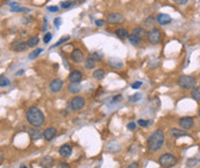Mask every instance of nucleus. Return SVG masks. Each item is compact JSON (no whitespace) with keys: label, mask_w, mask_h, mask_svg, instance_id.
<instances>
[{"label":"nucleus","mask_w":200,"mask_h":168,"mask_svg":"<svg viewBox=\"0 0 200 168\" xmlns=\"http://www.w3.org/2000/svg\"><path fill=\"white\" fill-rule=\"evenodd\" d=\"M165 142V135L162 130H155L154 133L148 137L147 139V149L150 152H156L161 149Z\"/></svg>","instance_id":"obj_1"},{"label":"nucleus","mask_w":200,"mask_h":168,"mask_svg":"<svg viewBox=\"0 0 200 168\" xmlns=\"http://www.w3.org/2000/svg\"><path fill=\"white\" fill-rule=\"evenodd\" d=\"M26 120L32 127H40L44 123L45 116L38 107L32 106L26 111Z\"/></svg>","instance_id":"obj_2"},{"label":"nucleus","mask_w":200,"mask_h":168,"mask_svg":"<svg viewBox=\"0 0 200 168\" xmlns=\"http://www.w3.org/2000/svg\"><path fill=\"white\" fill-rule=\"evenodd\" d=\"M159 164L163 168H171L177 164V158L175 157L174 154L165 153V154L160 156V158H159Z\"/></svg>","instance_id":"obj_3"},{"label":"nucleus","mask_w":200,"mask_h":168,"mask_svg":"<svg viewBox=\"0 0 200 168\" xmlns=\"http://www.w3.org/2000/svg\"><path fill=\"white\" fill-rule=\"evenodd\" d=\"M177 84L182 89H192L197 84V78L190 75H182L177 80Z\"/></svg>","instance_id":"obj_4"},{"label":"nucleus","mask_w":200,"mask_h":168,"mask_svg":"<svg viewBox=\"0 0 200 168\" xmlns=\"http://www.w3.org/2000/svg\"><path fill=\"white\" fill-rule=\"evenodd\" d=\"M147 39L151 44L156 45L162 40V34L158 28H152L151 30L147 32Z\"/></svg>","instance_id":"obj_5"},{"label":"nucleus","mask_w":200,"mask_h":168,"mask_svg":"<svg viewBox=\"0 0 200 168\" xmlns=\"http://www.w3.org/2000/svg\"><path fill=\"white\" fill-rule=\"evenodd\" d=\"M69 106H70L72 111H79V110H82L85 106V99H84L83 97H79V96L74 97L69 101Z\"/></svg>","instance_id":"obj_6"},{"label":"nucleus","mask_w":200,"mask_h":168,"mask_svg":"<svg viewBox=\"0 0 200 168\" xmlns=\"http://www.w3.org/2000/svg\"><path fill=\"white\" fill-rule=\"evenodd\" d=\"M107 22L109 24H121L124 22V16L120 13H110L107 16Z\"/></svg>","instance_id":"obj_7"},{"label":"nucleus","mask_w":200,"mask_h":168,"mask_svg":"<svg viewBox=\"0 0 200 168\" xmlns=\"http://www.w3.org/2000/svg\"><path fill=\"white\" fill-rule=\"evenodd\" d=\"M26 43L23 42L22 39H15L11 44V50L14 52H23L26 49Z\"/></svg>","instance_id":"obj_8"},{"label":"nucleus","mask_w":200,"mask_h":168,"mask_svg":"<svg viewBox=\"0 0 200 168\" xmlns=\"http://www.w3.org/2000/svg\"><path fill=\"white\" fill-rule=\"evenodd\" d=\"M194 120H193V118H190V116H184V118H182L179 121H178V124H179V127L181 128H183V129H191L193 127V124H194V122H193Z\"/></svg>","instance_id":"obj_9"},{"label":"nucleus","mask_w":200,"mask_h":168,"mask_svg":"<svg viewBox=\"0 0 200 168\" xmlns=\"http://www.w3.org/2000/svg\"><path fill=\"white\" fill-rule=\"evenodd\" d=\"M68 78L72 83H79L83 78V73L79 70H72V73L69 74Z\"/></svg>","instance_id":"obj_10"},{"label":"nucleus","mask_w":200,"mask_h":168,"mask_svg":"<svg viewBox=\"0 0 200 168\" xmlns=\"http://www.w3.org/2000/svg\"><path fill=\"white\" fill-rule=\"evenodd\" d=\"M72 60L76 63H79L84 60V53L78 49H75V50L72 52Z\"/></svg>","instance_id":"obj_11"},{"label":"nucleus","mask_w":200,"mask_h":168,"mask_svg":"<svg viewBox=\"0 0 200 168\" xmlns=\"http://www.w3.org/2000/svg\"><path fill=\"white\" fill-rule=\"evenodd\" d=\"M62 84L63 82L60 80V78H55V80H53L49 84V89H51V91L52 92H59L62 88Z\"/></svg>","instance_id":"obj_12"},{"label":"nucleus","mask_w":200,"mask_h":168,"mask_svg":"<svg viewBox=\"0 0 200 168\" xmlns=\"http://www.w3.org/2000/svg\"><path fill=\"white\" fill-rule=\"evenodd\" d=\"M156 22L160 26H167L171 22V17L168 14H159L158 17H156Z\"/></svg>","instance_id":"obj_13"},{"label":"nucleus","mask_w":200,"mask_h":168,"mask_svg":"<svg viewBox=\"0 0 200 168\" xmlns=\"http://www.w3.org/2000/svg\"><path fill=\"white\" fill-rule=\"evenodd\" d=\"M72 146L69 145V144H63V145L61 146L60 150H59V153H60L61 157L63 158H68L70 157V154H72Z\"/></svg>","instance_id":"obj_14"},{"label":"nucleus","mask_w":200,"mask_h":168,"mask_svg":"<svg viewBox=\"0 0 200 168\" xmlns=\"http://www.w3.org/2000/svg\"><path fill=\"white\" fill-rule=\"evenodd\" d=\"M29 136L32 141H38V139H40L43 136L42 131L39 129H37V127H35L32 129H29Z\"/></svg>","instance_id":"obj_15"},{"label":"nucleus","mask_w":200,"mask_h":168,"mask_svg":"<svg viewBox=\"0 0 200 168\" xmlns=\"http://www.w3.org/2000/svg\"><path fill=\"white\" fill-rule=\"evenodd\" d=\"M55 135H57V129H55V128H47V129L44 131L43 136H44V138H45L46 141L49 142L55 137Z\"/></svg>","instance_id":"obj_16"},{"label":"nucleus","mask_w":200,"mask_h":168,"mask_svg":"<svg viewBox=\"0 0 200 168\" xmlns=\"http://www.w3.org/2000/svg\"><path fill=\"white\" fill-rule=\"evenodd\" d=\"M54 165V159L51 157H44L40 160V166L43 168H52Z\"/></svg>","instance_id":"obj_17"},{"label":"nucleus","mask_w":200,"mask_h":168,"mask_svg":"<svg viewBox=\"0 0 200 168\" xmlns=\"http://www.w3.org/2000/svg\"><path fill=\"white\" fill-rule=\"evenodd\" d=\"M170 136H171L173 138H175V139H177V138L183 137V136H188V134H186L185 131H183V130H179V129L174 128V129L170 130Z\"/></svg>","instance_id":"obj_18"},{"label":"nucleus","mask_w":200,"mask_h":168,"mask_svg":"<svg viewBox=\"0 0 200 168\" xmlns=\"http://www.w3.org/2000/svg\"><path fill=\"white\" fill-rule=\"evenodd\" d=\"M108 65H109L112 68H117V69L123 67L122 61H120L117 58H110L109 60H108Z\"/></svg>","instance_id":"obj_19"},{"label":"nucleus","mask_w":200,"mask_h":168,"mask_svg":"<svg viewBox=\"0 0 200 168\" xmlns=\"http://www.w3.org/2000/svg\"><path fill=\"white\" fill-rule=\"evenodd\" d=\"M115 35L121 39H125L129 37V32L125 28H119V29H116L115 30Z\"/></svg>","instance_id":"obj_20"},{"label":"nucleus","mask_w":200,"mask_h":168,"mask_svg":"<svg viewBox=\"0 0 200 168\" xmlns=\"http://www.w3.org/2000/svg\"><path fill=\"white\" fill-rule=\"evenodd\" d=\"M128 39H129V42L131 43L133 46H139L140 43H142V38L138 37V36H136V35H133V34L129 35Z\"/></svg>","instance_id":"obj_21"},{"label":"nucleus","mask_w":200,"mask_h":168,"mask_svg":"<svg viewBox=\"0 0 200 168\" xmlns=\"http://www.w3.org/2000/svg\"><path fill=\"white\" fill-rule=\"evenodd\" d=\"M105 75H106V73H105V70H104V69H97V70L93 72V77L98 81L102 80V78L105 77Z\"/></svg>","instance_id":"obj_22"},{"label":"nucleus","mask_w":200,"mask_h":168,"mask_svg":"<svg viewBox=\"0 0 200 168\" xmlns=\"http://www.w3.org/2000/svg\"><path fill=\"white\" fill-rule=\"evenodd\" d=\"M79 90H81V86H79L78 83L69 84V86H68L69 93H77V92H79Z\"/></svg>","instance_id":"obj_23"},{"label":"nucleus","mask_w":200,"mask_h":168,"mask_svg":"<svg viewBox=\"0 0 200 168\" xmlns=\"http://www.w3.org/2000/svg\"><path fill=\"white\" fill-rule=\"evenodd\" d=\"M38 43H39V38H38L37 36H32V37H30V38L28 39L26 45L29 46V47H35V46L37 45Z\"/></svg>","instance_id":"obj_24"},{"label":"nucleus","mask_w":200,"mask_h":168,"mask_svg":"<svg viewBox=\"0 0 200 168\" xmlns=\"http://www.w3.org/2000/svg\"><path fill=\"white\" fill-rule=\"evenodd\" d=\"M85 67L87 69H93L95 67V60L92 57H89L85 61Z\"/></svg>","instance_id":"obj_25"},{"label":"nucleus","mask_w":200,"mask_h":168,"mask_svg":"<svg viewBox=\"0 0 200 168\" xmlns=\"http://www.w3.org/2000/svg\"><path fill=\"white\" fill-rule=\"evenodd\" d=\"M191 97H192L194 100H200V88L199 86L192 89V91H191Z\"/></svg>","instance_id":"obj_26"},{"label":"nucleus","mask_w":200,"mask_h":168,"mask_svg":"<svg viewBox=\"0 0 200 168\" xmlns=\"http://www.w3.org/2000/svg\"><path fill=\"white\" fill-rule=\"evenodd\" d=\"M132 34L136 35V36H138V37H143V36H145L146 35V32H145V30H144L143 28H136V29H133V31H132Z\"/></svg>","instance_id":"obj_27"},{"label":"nucleus","mask_w":200,"mask_h":168,"mask_svg":"<svg viewBox=\"0 0 200 168\" xmlns=\"http://www.w3.org/2000/svg\"><path fill=\"white\" fill-rule=\"evenodd\" d=\"M42 52H43L42 49H37V50H34L30 54H29V59H30V60H34V59H36V58H37L39 54L42 53Z\"/></svg>","instance_id":"obj_28"},{"label":"nucleus","mask_w":200,"mask_h":168,"mask_svg":"<svg viewBox=\"0 0 200 168\" xmlns=\"http://www.w3.org/2000/svg\"><path fill=\"white\" fill-rule=\"evenodd\" d=\"M9 83H11L9 80H8L5 75H1V76H0V86H7V85H9Z\"/></svg>","instance_id":"obj_29"},{"label":"nucleus","mask_w":200,"mask_h":168,"mask_svg":"<svg viewBox=\"0 0 200 168\" xmlns=\"http://www.w3.org/2000/svg\"><path fill=\"white\" fill-rule=\"evenodd\" d=\"M75 5V2L74 1H72V0H68V1H63L62 4H61V7L63 8V9H67V8H70L72 7Z\"/></svg>","instance_id":"obj_30"},{"label":"nucleus","mask_w":200,"mask_h":168,"mask_svg":"<svg viewBox=\"0 0 200 168\" xmlns=\"http://www.w3.org/2000/svg\"><path fill=\"white\" fill-rule=\"evenodd\" d=\"M11 11L15 12V13H21V12H29L30 9H29V8H26V7H19V6H16V7L11 8Z\"/></svg>","instance_id":"obj_31"},{"label":"nucleus","mask_w":200,"mask_h":168,"mask_svg":"<svg viewBox=\"0 0 200 168\" xmlns=\"http://www.w3.org/2000/svg\"><path fill=\"white\" fill-rule=\"evenodd\" d=\"M138 124H139L140 127L146 128V127H148L150 124H151V122H150L148 120H143V119H140V120H138Z\"/></svg>","instance_id":"obj_32"},{"label":"nucleus","mask_w":200,"mask_h":168,"mask_svg":"<svg viewBox=\"0 0 200 168\" xmlns=\"http://www.w3.org/2000/svg\"><path fill=\"white\" fill-rule=\"evenodd\" d=\"M140 98H142V95H140V93H136L135 96L129 97V100H130V101H137V100H139Z\"/></svg>","instance_id":"obj_33"},{"label":"nucleus","mask_w":200,"mask_h":168,"mask_svg":"<svg viewBox=\"0 0 200 168\" xmlns=\"http://www.w3.org/2000/svg\"><path fill=\"white\" fill-rule=\"evenodd\" d=\"M51 39H52V34L51 32H47V34L44 36V43L45 44H49L51 42Z\"/></svg>","instance_id":"obj_34"},{"label":"nucleus","mask_w":200,"mask_h":168,"mask_svg":"<svg viewBox=\"0 0 200 168\" xmlns=\"http://www.w3.org/2000/svg\"><path fill=\"white\" fill-rule=\"evenodd\" d=\"M69 38H70V37H69V36H66V37H62V38H61L60 40H59V42H58L57 44H55V45L53 46V47H57V46L61 45V44H62V43H64V42H67V40H69Z\"/></svg>","instance_id":"obj_35"},{"label":"nucleus","mask_w":200,"mask_h":168,"mask_svg":"<svg viewBox=\"0 0 200 168\" xmlns=\"http://www.w3.org/2000/svg\"><path fill=\"white\" fill-rule=\"evenodd\" d=\"M57 168H70V166H69V164H67V162L61 161V162H59V164L57 165Z\"/></svg>","instance_id":"obj_36"},{"label":"nucleus","mask_w":200,"mask_h":168,"mask_svg":"<svg viewBox=\"0 0 200 168\" xmlns=\"http://www.w3.org/2000/svg\"><path fill=\"white\" fill-rule=\"evenodd\" d=\"M142 82H140V81H138V82H133V83L131 84V88L132 89H139L140 86H142Z\"/></svg>","instance_id":"obj_37"},{"label":"nucleus","mask_w":200,"mask_h":168,"mask_svg":"<svg viewBox=\"0 0 200 168\" xmlns=\"http://www.w3.org/2000/svg\"><path fill=\"white\" fill-rule=\"evenodd\" d=\"M153 22H154V17H153V16H150V17L145 21V24H146V26H151Z\"/></svg>","instance_id":"obj_38"},{"label":"nucleus","mask_w":200,"mask_h":168,"mask_svg":"<svg viewBox=\"0 0 200 168\" xmlns=\"http://www.w3.org/2000/svg\"><path fill=\"white\" fill-rule=\"evenodd\" d=\"M47 11L52 12V13H55V12L59 11V7H57V6H49V7H47Z\"/></svg>","instance_id":"obj_39"},{"label":"nucleus","mask_w":200,"mask_h":168,"mask_svg":"<svg viewBox=\"0 0 200 168\" xmlns=\"http://www.w3.org/2000/svg\"><path fill=\"white\" fill-rule=\"evenodd\" d=\"M128 129L129 130H135L136 129V123L135 122H130V123H128Z\"/></svg>","instance_id":"obj_40"},{"label":"nucleus","mask_w":200,"mask_h":168,"mask_svg":"<svg viewBox=\"0 0 200 168\" xmlns=\"http://www.w3.org/2000/svg\"><path fill=\"white\" fill-rule=\"evenodd\" d=\"M60 24H61V19L60 17H57V19L54 20V26L57 28H59L60 27Z\"/></svg>","instance_id":"obj_41"},{"label":"nucleus","mask_w":200,"mask_h":168,"mask_svg":"<svg viewBox=\"0 0 200 168\" xmlns=\"http://www.w3.org/2000/svg\"><path fill=\"white\" fill-rule=\"evenodd\" d=\"M122 99V96H115L113 98V100H112V103H116V101H120V100Z\"/></svg>","instance_id":"obj_42"},{"label":"nucleus","mask_w":200,"mask_h":168,"mask_svg":"<svg viewBox=\"0 0 200 168\" xmlns=\"http://www.w3.org/2000/svg\"><path fill=\"white\" fill-rule=\"evenodd\" d=\"M138 167H139V166H138V164H137V162H131V164L129 165L127 168H138Z\"/></svg>","instance_id":"obj_43"},{"label":"nucleus","mask_w":200,"mask_h":168,"mask_svg":"<svg viewBox=\"0 0 200 168\" xmlns=\"http://www.w3.org/2000/svg\"><path fill=\"white\" fill-rule=\"evenodd\" d=\"M196 162H198V160H189V161H188V166H189V167H191V166H194V165H196Z\"/></svg>","instance_id":"obj_44"},{"label":"nucleus","mask_w":200,"mask_h":168,"mask_svg":"<svg viewBox=\"0 0 200 168\" xmlns=\"http://www.w3.org/2000/svg\"><path fill=\"white\" fill-rule=\"evenodd\" d=\"M95 24H97L98 27H101L102 24H104V21H102V20H97V21H95Z\"/></svg>","instance_id":"obj_45"},{"label":"nucleus","mask_w":200,"mask_h":168,"mask_svg":"<svg viewBox=\"0 0 200 168\" xmlns=\"http://www.w3.org/2000/svg\"><path fill=\"white\" fill-rule=\"evenodd\" d=\"M23 73H24V70H19V72L16 73V75H22Z\"/></svg>","instance_id":"obj_46"},{"label":"nucleus","mask_w":200,"mask_h":168,"mask_svg":"<svg viewBox=\"0 0 200 168\" xmlns=\"http://www.w3.org/2000/svg\"><path fill=\"white\" fill-rule=\"evenodd\" d=\"M173 1H175V2H177V4H181L182 0H173Z\"/></svg>","instance_id":"obj_47"},{"label":"nucleus","mask_w":200,"mask_h":168,"mask_svg":"<svg viewBox=\"0 0 200 168\" xmlns=\"http://www.w3.org/2000/svg\"><path fill=\"white\" fill-rule=\"evenodd\" d=\"M20 168H28V166H26V165H22V166H21Z\"/></svg>","instance_id":"obj_48"},{"label":"nucleus","mask_w":200,"mask_h":168,"mask_svg":"<svg viewBox=\"0 0 200 168\" xmlns=\"http://www.w3.org/2000/svg\"><path fill=\"white\" fill-rule=\"evenodd\" d=\"M198 114H199V116H200V108H199V112H198Z\"/></svg>","instance_id":"obj_49"},{"label":"nucleus","mask_w":200,"mask_h":168,"mask_svg":"<svg viewBox=\"0 0 200 168\" xmlns=\"http://www.w3.org/2000/svg\"><path fill=\"white\" fill-rule=\"evenodd\" d=\"M2 1H8V0H2Z\"/></svg>","instance_id":"obj_50"},{"label":"nucleus","mask_w":200,"mask_h":168,"mask_svg":"<svg viewBox=\"0 0 200 168\" xmlns=\"http://www.w3.org/2000/svg\"><path fill=\"white\" fill-rule=\"evenodd\" d=\"M97 168H98V167H97Z\"/></svg>","instance_id":"obj_51"}]
</instances>
